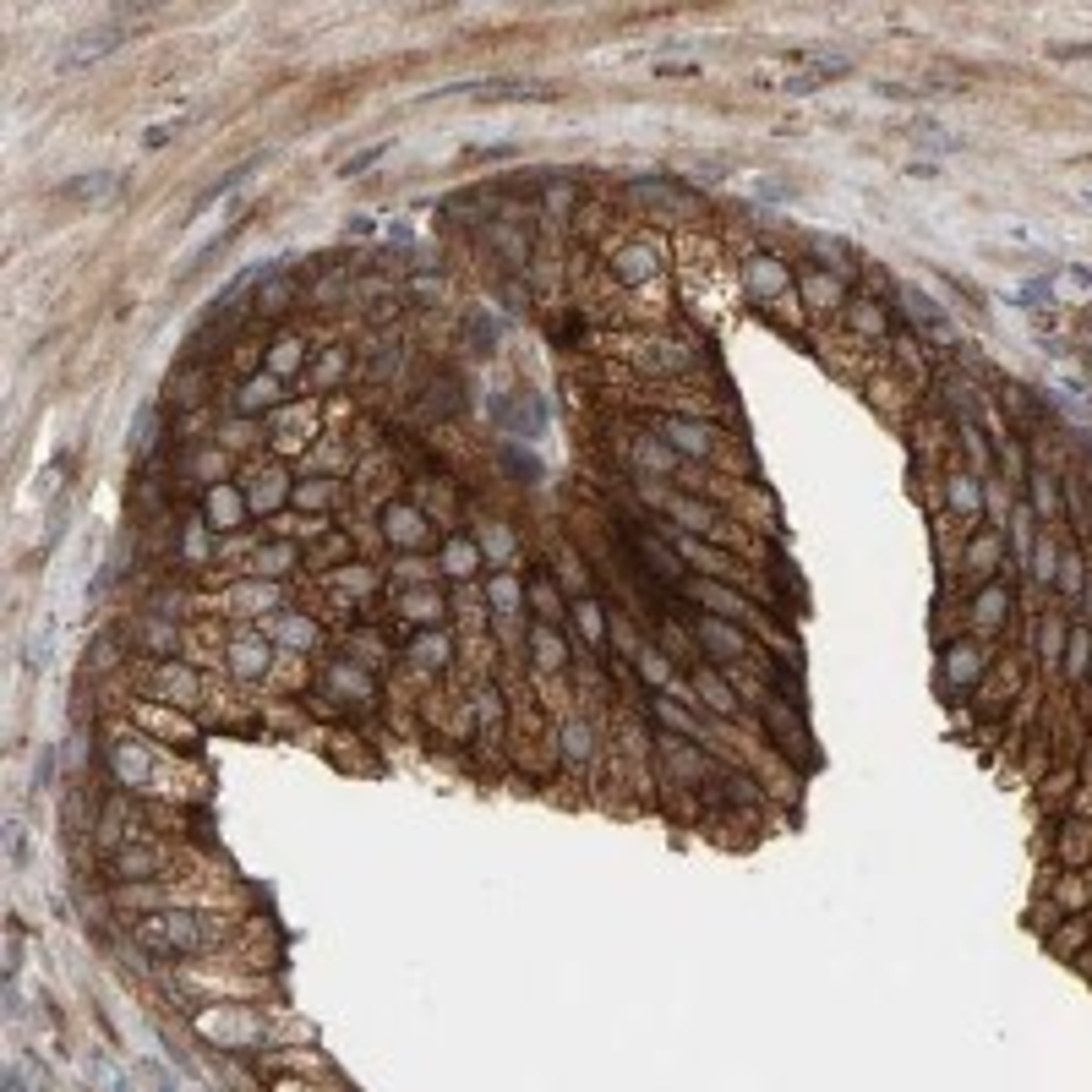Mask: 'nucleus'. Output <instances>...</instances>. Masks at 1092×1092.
Returning a JSON list of instances; mask_svg holds the SVG:
<instances>
[{
    "label": "nucleus",
    "instance_id": "nucleus-1",
    "mask_svg": "<svg viewBox=\"0 0 1092 1092\" xmlns=\"http://www.w3.org/2000/svg\"><path fill=\"white\" fill-rule=\"evenodd\" d=\"M6 1092H28V1087H22V1076H17V1071L6 1076Z\"/></svg>",
    "mask_w": 1092,
    "mask_h": 1092
}]
</instances>
